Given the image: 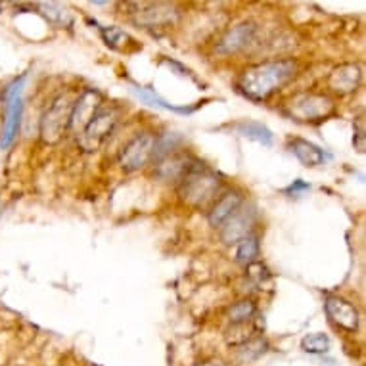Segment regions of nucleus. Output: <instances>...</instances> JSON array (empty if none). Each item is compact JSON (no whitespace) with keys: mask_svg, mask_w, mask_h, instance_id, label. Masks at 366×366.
<instances>
[{"mask_svg":"<svg viewBox=\"0 0 366 366\" xmlns=\"http://www.w3.org/2000/svg\"><path fill=\"white\" fill-rule=\"evenodd\" d=\"M295 64L292 60H274L257 64L242 73L238 89L252 100H267L282 90L295 77Z\"/></svg>","mask_w":366,"mask_h":366,"instance_id":"1","label":"nucleus"},{"mask_svg":"<svg viewBox=\"0 0 366 366\" xmlns=\"http://www.w3.org/2000/svg\"><path fill=\"white\" fill-rule=\"evenodd\" d=\"M219 190H221L219 177L207 171L202 163H198L190 173H187L180 179V198L192 205L207 204Z\"/></svg>","mask_w":366,"mask_h":366,"instance_id":"2","label":"nucleus"},{"mask_svg":"<svg viewBox=\"0 0 366 366\" xmlns=\"http://www.w3.org/2000/svg\"><path fill=\"white\" fill-rule=\"evenodd\" d=\"M73 104L67 97L56 98L41 119V139L44 144H58L69 131Z\"/></svg>","mask_w":366,"mask_h":366,"instance_id":"3","label":"nucleus"},{"mask_svg":"<svg viewBox=\"0 0 366 366\" xmlns=\"http://www.w3.org/2000/svg\"><path fill=\"white\" fill-rule=\"evenodd\" d=\"M119 121V112L115 108H100L92 121H90L86 129L81 132L79 146L84 152H94L109 139V134L114 132L115 125Z\"/></svg>","mask_w":366,"mask_h":366,"instance_id":"4","label":"nucleus"},{"mask_svg":"<svg viewBox=\"0 0 366 366\" xmlns=\"http://www.w3.org/2000/svg\"><path fill=\"white\" fill-rule=\"evenodd\" d=\"M154 144H156V137L150 132H142L137 134L134 139L129 140L125 148L119 154V165L123 171L132 173V171H139L152 159L154 154Z\"/></svg>","mask_w":366,"mask_h":366,"instance_id":"5","label":"nucleus"},{"mask_svg":"<svg viewBox=\"0 0 366 366\" xmlns=\"http://www.w3.org/2000/svg\"><path fill=\"white\" fill-rule=\"evenodd\" d=\"M334 112V104L325 94H300L288 106V114L297 121L325 119Z\"/></svg>","mask_w":366,"mask_h":366,"instance_id":"6","label":"nucleus"},{"mask_svg":"<svg viewBox=\"0 0 366 366\" xmlns=\"http://www.w3.org/2000/svg\"><path fill=\"white\" fill-rule=\"evenodd\" d=\"M102 108V94L94 89H86L77 98V102L73 104L71 108V117H69V131H73L75 134H81V132L86 129L92 117L100 112Z\"/></svg>","mask_w":366,"mask_h":366,"instance_id":"7","label":"nucleus"},{"mask_svg":"<svg viewBox=\"0 0 366 366\" xmlns=\"http://www.w3.org/2000/svg\"><path fill=\"white\" fill-rule=\"evenodd\" d=\"M253 224H255V211L240 207L234 215L222 224L221 240L228 246H234V244L249 236V232L253 230Z\"/></svg>","mask_w":366,"mask_h":366,"instance_id":"8","label":"nucleus"},{"mask_svg":"<svg viewBox=\"0 0 366 366\" xmlns=\"http://www.w3.org/2000/svg\"><path fill=\"white\" fill-rule=\"evenodd\" d=\"M326 312L332 318V322L347 332H355L359 328V312L347 300L337 297V295H328L326 297Z\"/></svg>","mask_w":366,"mask_h":366,"instance_id":"9","label":"nucleus"},{"mask_svg":"<svg viewBox=\"0 0 366 366\" xmlns=\"http://www.w3.org/2000/svg\"><path fill=\"white\" fill-rule=\"evenodd\" d=\"M255 31H257V25L253 24V21H244V24L236 25L230 31H227L224 36L219 41L217 52L219 54H234V52L242 50L253 41Z\"/></svg>","mask_w":366,"mask_h":366,"instance_id":"10","label":"nucleus"},{"mask_svg":"<svg viewBox=\"0 0 366 366\" xmlns=\"http://www.w3.org/2000/svg\"><path fill=\"white\" fill-rule=\"evenodd\" d=\"M198 163L199 162L184 156V154H171V156L163 157L162 162H157L156 174L163 180H180L184 174L190 173Z\"/></svg>","mask_w":366,"mask_h":366,"instance_id":"11","label":"nucleus"},{"mask_svg":"<svg viewBox=\"0 0 366 366\" xmlns=\"http://www.w3.org/2000/svg\"><path fill=\"white\" fill-rule=\"evenodd\" d=\"M360 67L355 64H343V66L336 67L328 77V86H330L336 94H349L357 90L360 83Z\"/></svg>","mask_w":366,"mask_h":366,"instance_id":"12","label":"nucleus"},{"mask_svg":"<svg viewBox=\"0 0 366 366\" xmlns=\"http://www.w3.org/2000/svg\"><path fill=\"white\" fill-rule=\"evenodd\" d=\"M174 18H177V10L171 4H150L142 12H139L134 21L139 25H146V27H159V25L174 21Z\"/></svg>","mask_w":366,"mask_h":366,"instance_id":"13","label":"nucleus"},{"mask_svg":"<svg viewBox=\"0 0 366 366\" xmlns=\"http://www.w3.org/2000/svg\"><path fill=\"white\" fill-rule=\"evenodd\" d=\"M242 207V196L238 192H227L222 196L215 205L213 209L209 211V222L213 227H222L224 222L234 215L236 211Z\"/></svg>","mask_w":366,"mask_h":366,"instance_id":"14","label":"nucleus"},{"mask_svg":"<svg viewBox=\"0 0 366 366\" xmlns=\"http://www.w3.org/2000/svg\"><path fill=\"white\" fill-rule=\"evenodd\" d=\"M290 150L305 167H317V165H322L326 162L325 150L309 142V140L294 139L290 142Z\"/></svg>","mask_w":366,"mask_h":366,"instance_id":"15","label":"nucleus"},{"mask_svg":"<svg viewBox=\"0 0 366 366\" xmlns=\"http://www.w3.org/2000/svg\"><path fill=\"white\" fill-rule=\"evenodd\" d=\"M21 109H24L21 94L8 102V114L6 121H4V129H2L0 148H8L14 142V139H16V134L19 131V121H21Z\"/></svg>","mask_w":366,"mask_h":366,"instance_id":"16","label":"nucleus"},{"mask_svg":"<svg viewBox=\"0 0 366 366\" xmlns=\"http://www.w3.org/2000/svg\"><path fill=\"white\" fill-rule=\"evenodd\" d=\"M238 131L240 134H244L246 139H252L255 142L263 146H270L272 144V132H270L269 127H264L263 123H257V121H244L238 125Z\"/></svg>","mask_w":366,"mask_h":366,"instance_id":"17","label":"nucleus"},{"mask_svg":"<svg viewBox=\"0 0 366 366\" xmlns=\"http://www.w3.org/2000/svg\"><path fill=\"white\" fill-rule=\"evenodd\" d=\"M132 92L142 100V102L150 104V106H157V108L163 109H171V112H177V114H192L194 108H179V106H171L163 100L159 94H157L154 89H148V86H134Z\"/></svg>","mask_w":366,"mask_h":366,"instance_id":"18","label":"nucleus"},{"mask_svg":"<svg viewBox=\"0 0 366 366\" xmlns=\"http://www.w3.org/2000/svg\"><path fill=\"white\" fill-rule=\"evenodd\" d=\"M257 311V307L253 303L252 300H244L238 301L236 305H232L228 309V320H230V325H246L252 320V317Z\"/></svg>","mask_w":366,"mask_h":366,"instance_id":"19","label":"nucleus"},{"mask_svg":"<svg viewBox=\"0 0 366 366\" xmlns=\"http://www.w3.org/2000/svg\"><path fill=\"white\" fill-rule=\"evenodd\" d=\"M259 257V240L255 236H247L244 240L238 242V249H236V261L242 264L255 263Z\"/></svg>","mask_w":366,"mask_h":366,"instance_id":"20","label":"nucleus"},{"mask_svg":"<svg viewBox=\"0 0 366 366\" xmlns=\"http://www.w3.org/2000/svg\"><path fill=\"white\" fill-rule=\"evenodd\" d=\"M301 349L311 355H325L330 351V337L326 336V334H320V332L307 334L301 340Z\"/></svg>","mask_w":366,"mask_h":366,"instance_id":"21","label":"nucleus"},{"mask_svg":"<svg viewBox=\"0 0 366 366\" xmlns=\"http://www.w3.org/2000/svg\"><path fill=\"white\" fill-rule=\"evenodd\" d=\"M179 142H180V137L179 134H174V132H165V134H162L159 139H156L152 159L157 163V162H162L163 157L171 156V152L179 146Z\"/></svg>","mask_w":366,"mask_h":366,"instance_id":"22","label":"nucleus"},{"mask_svg":"<svg viewBox=\"0 0 366 366\" xmlns=\"http://www.w3.org/2000/svg\"><path fill=\"white\" fill-rule=\"evenodd\" d=\"M269 351V343L263 337H255V340H247L242 349L238 351L240 355V360L244 362H252V360H257L259 357H263L264 353Z\"/></svg>","mask_w":366,"mask_h":366,"instance_id":"23","label":"nucleus"},{"mask_svg":"<svg viewBox=\"0 0 366 366\" xmlns=\"http://www.w3.org/2000/svg\"><path fill=\"white\" fill-rule=\"evenodd\" d=\"M100 33H102L106 44L112 46V49H119L123 42L129 41V35H127L125 31H121L119 27H114V25H109V27H100Z\"/></svg>","mask_w":366,"mask_h":366,"instance_id":"24","label":"nucleus"},{"mask_svg":"<svg viewBox=\"0 0 366 366\" xmlns=\"http://www.w3.org/2000/svg\"><path fill=\"white\" fill-rule=\"evenodd\" d=\"M246 274H247V278H249L253 284H257V286L259 284H264L270 278L269 269H267L263 263H259V261H255V263H252V264H247Z\"/></svg>","mask_w":366,"mask_h":366,"instance_id":"25","label":"nucleus"},{"mask_svg":"<svg viewBox=\"0 0 366 366\" xmlns=\"http://www.w3.org/2000/svg\"><path fill=\"white\" fill-rule=\"evenodd\" d=\"M24 84H25V75H21L19 79H14L12 83L8 84L6 89H4V92H2V102L8 104L10 100L19 97V94H21V90H24Z\"/></svg>","mask_w":366,"mask_h":366,"instance_id":"26","label":"nucleus"},{"mask_svg":"<svg viewBox=\"0 0 366 366\" xmlns=\"http://www.w3.org/2000/svg\"><path fill=\"white\" fill-rule=\"evenodd\" d=\"M355 148H357V152H365V125H362V121H359V129H357V132H355Z\"/></svg>","mask_w":366,"mask_h":366,"instance_id":"27","label":"nucleus"},{"mask_svg":"<svg viewBox=\"0 0 366 366\" xmlns=\"http://www.w3.org/2000/svg\"><path fill=\"white\" fill-rule=\"evenodd\" d=\"M307 190H311V187L309 184H305V182H301V180H295L294 184L286 190L288 194H301V192H307Z\"/></svg>","mask_w":366,"mask_h":366,"instance_id":"28","label":"nucleus"},{"mask_svg":"<svg viewBox=\"0 0 366 366\" xmlns=\"http://www.w3.org/2000/svg\"><path fill=\"white\" fill-rule=\"evenodd\" d=\"M198 366H224L221 362V360H205V362H202V365Z\"/></svg>","mask_w":366,"mask_h":366,"instance_id":"29","label":"nucleus"}]
</instances>
